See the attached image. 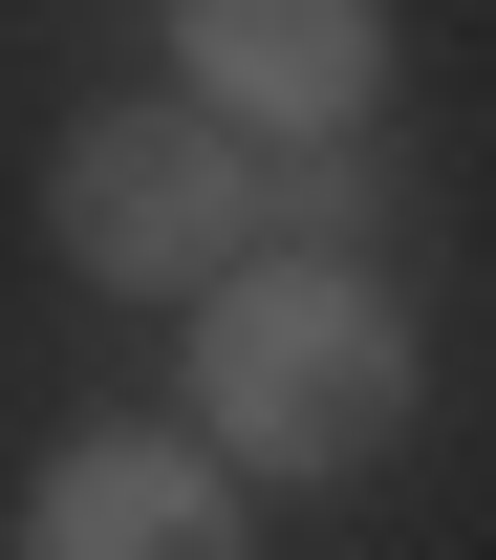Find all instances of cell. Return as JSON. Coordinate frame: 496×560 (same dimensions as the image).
Listing matches in <instances>:
<instances>
[{"label": "cell", "instance_id": "6da1fadb", "mask_svg": "<svg viewBox=\"0 0 496 560\" xmlns=\"http://www.w3.org/2000/svg\"><path fill=\"white\" fill-rule=\"evenodd\" d=\"M195 410H216V453H238L259 495L367 475V453L411 431V302H389L367 259H324V237L238 259L195 302Z\"/></svg>", "mask_w": 496, "mask_h": 560}, {"label": "cell", "instance_id": "7a4b0ae2", "mask_svg": "<svg viewBox=\"0 0 496 560\" xmlns=\"http://www.w3.org/2000/svg\"><path fill=\"white\" fill-rule=\"evenodd\" d=\"M44 237H66L108 302H216V280H238V237H281V195H259V130L173 86V108H86V130H66Z\"/></svg>", "mask_w": 496, "mask_h": 560}, {"label": "cell", "instance_id": "3957f363", "mask_svg": "<svg viewBox=\"0 0 496 560\" xmlns=\"http://www.w3.org/2000/svg\"><path fill=\"white\" fill-rule=\"evenodd\" d=\"M173 66L259 151H324V130L389 108V0H173Z\"/></svg>", "mask_w": 496, "mask_h": 560}, {"label": "cell", "instance_id": "277c9868", "mask_svg": "<svg viewBox=\"0 0 496 560\" xmlns=\"http://www.w3.org/2000/svg\"><path fill=\"white\" fill-rule=\"evenodd\" d=\"M22 560H238V453H173V431H86V453H44V495H22Z\"/></svg>", "mask_w": 496, "mask_h": 560}, {"label": "cell", "instance_id": "5b68a950", "mask_svg": "<svg viewBox=\"0 0 496 560\" xmlns=\"http://www.w3.org/2000/svg\"><path fill=\"white\" fill-rule=\"evenodd\" d=\"M367 195H389V173H367V130L281 151V237H324V259H346V237H367Z\"/></svg>", "mask_w": 496, "mask_h": 560}]
</instances>
